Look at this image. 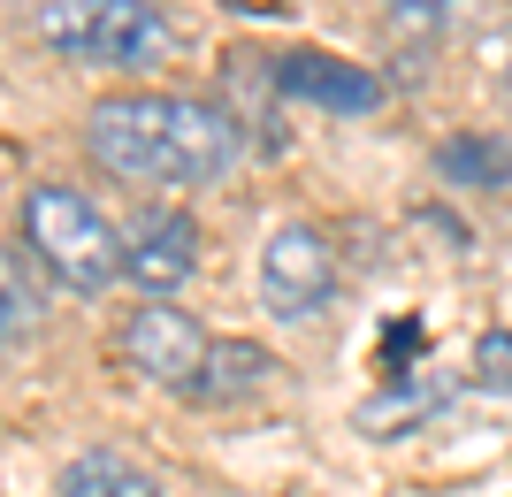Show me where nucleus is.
I'll list each match as a JSON object with an SVG mask.
<instances>
[{"label": "nucleus", "mask_w": 512, "mask_h": 497, "mask_svg": "<svg viewBox=\"0 0 512 497\" xmlns=\"http://www.w3.org/2000/svg\"><path fill=\"white\" fill-rule=\"evenodd\" d=\"M23 245L54 283L85 291V299L123 276V230L69 184H31L23 192Z\"/></svg>", "instance_id": "nucleus-2"}, {"label": "nucleus", "mask_w": 512, "mask_h": 497, "mask_svg": "<svg viewBox=\"0 0 512 497\" xmlns=\"http://www.w3.org/2000/svg\"><path fill=\"white\" fill-rule=\"evenodd\" d=\"M337 299V253L314 222H283L260 245V306L276 322H314L321 306Z\"/></svg>", "instance_id": "nucleus-4"}, {"label": "nucleus", "mask_w": 512, "mask_h": 497, "mask_svg": "<svg viewBox=\"0 0 512 497\" xmlns=\"http://www.w3.org/2000/svg\"><path fill=\"white\" fill-rule=\"evenodd\" d=\"M123 276L146 299H169L176 283H192L199 276V222L184 207H146L123 230Z\"/></svg>", "instance_id": "nucleus-6"}, {"label": "nucleus", "mask_w": 512, "mask_h": 497, "mask_svg": "<svg viewBox=\"0 0 512 497\" xmlns=\"http://www.w3.org/2000/svg\"><path fill=\"white\" fill-rule=\"evenodd\" d=\"M85 146L107 176L138 192H199L237 169V123L230 108L192 92H115L85 115Z\"/></svg>", "instance_id": "nucleus-1"}, {"label": "nucleus", "mask_w": 512, "mask_h": 497, "mask_svg": "<svg viewBox=\"0 0 512 497\" xmlns=\"http://www.w3.org/2000/svg\"><path fill=\"white\" fill-rule=\"evenodd\" d=\"M436 169H444L459 192H505L512 184V153L497 146V138H451V146L436 153Z\"/></svg>", "instance_id": "nucleus-11"}, {"label": "nucleus", "mask_w": 512, "mask_h": 497, "mask_svg": "<svg viewBox=\"0 0 512 497\" xmlns=\"http://www.w3.org/2000/svg\"><path fill=\"white\" fill-rule=\"evenodd\" d=\"M268 375H276V360H268L253 337H214L184 398H192V406H245V398L268 390Z\"/></svg>", "instance_id": "nucleus-8"}, {"label": "nucleus", "mask_w": 512, "mask_h": 497, "mask_svg": "<svg viewBox=\"0 0 512 497\" xmlns=\"http://www.w3.org/2000/svg\"><path fill=\"white\" fill-rule=\"evenodd\" d=\"M39 314H46V299H39V276H31V260L0 245V345L31 337V329H39Z\"/></svg>", "instance_id": "nucleus-12"}, {"label": "nucleus", "mask_w": 512, "mask_h": 497, "mask_svg": "<svg viewBox=\"0 0 512 497\" xmlns=\"http://www.w3.org/2000/svg\"><path fill=\"white\" fill-rule=\"evenodd\" d=\"M207 345H214V337L192 322V314H184V306H169V299H138V306L123 314V360L146 375V383L176 390V398L192 390Z\"/></svg>", "instance_id": "nucleus-5"}, {"label": "nucleus", "mask_w": 512, "mask_h": 497, "mask_svg": "<svg viewBox=\"0 0 512 497\" xmlns=\"http://www.w3.org/2000/svg\"><path fill=\"white\" fill-rule=\"evenodd\" d=\"M474 383L482 390H497V398H512V329H490L482 345H474Z\"/></svg>", "instance_id": "nucleus-13"}, {"label": "nucleus", "mask_w": 512, "mask_h": 497, "mask_svg": "<svg viewBox=\"0 0 512 497\" xmlns=\"http://www.w3.org/2000/svg\"><path fill=\"white\" fill-rule=\"evenodd\" d=\"M54 497H169V490L123 452H77L54 482Z\"/></svg>", "instance_id": "nucleus-10"}, {"label": "nucleus", "mask_w": 512, "mask_h": 497, "mask_svg": "<svg viewBox=\"0 0 512 497\" xmlns=\"http://www.w3.org/2000/svg\"><path fill=\"white\" fill-rule=\"evenodd\" d=\"M383 8H390V16H398V23H421V31H428V23H444V16H459V8H467V0H383Z\"/></svg>", "instance_id": "nucleus-14"}, {"label": "nucleus", "mask_w": 512, "mask_h": 497, "mask_svg": "<svg viewBox=\"0 0 512 497\" xmlns=\"http://www.w3.org/2000/svg\"><path fill=\"white\" fill-rule=\"evenodd\" d=\"M451 390H459L451 375H398L390 390H375L360 406V436H406L413 421H428V413L444 406Z\"/></svg>", "instance_id": "nucleus-9"}, {"label": "nucleus", "mask_w": 512, "mask_h": 497, "mask_svg": "<svg viewBox=\"0 0 512 497\" xmlns=\"http://www.w3.org/2000/svg\"><path fill=\"white\" fill-rule=\"evenodd\" d=\"M31 31L85 69H153L169 54V16L153 0H39Z\"/></svg>", "instance_id": "nucleus-3"}, {"label": "nucleus", "mask_w": 512, "mask_h": 497, "mask_svg": "<svg viewBox=\"0 0 512 497\" xmlns=\"http://www.w3.org/2000/svg\"><path fill=\"white\" fill-rule=\"evenodd\" d=\"M505 100H512V62H505Z\"/></svg>", "instance_id": "nucleus-15"}, {"label": "nucleus", "mask_w": 512, "mask_h": 497, "mask_svg": "<svg viewBox=\"0 0 512 497\" xmlns=\"http://www.w3.org/2000/svg\"><path fill=\"white\" fill-rule=\"evenodd\" d=\"M276 85L299 92V100H314V108H337V115L383 108V85H375L360 62H344V54H283V62H276Z\"/></svg>", "instance_id": "nucleus-7"}]
</instances>
